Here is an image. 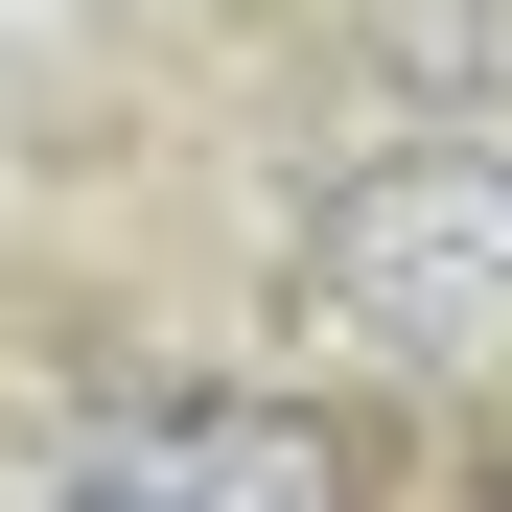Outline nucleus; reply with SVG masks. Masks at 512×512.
Instances as JSON below:
<instances>
[{
    "mask_svg": "<svg viewBox=\"0 0 512 512\" xmlns=\"http://www.w3.org/2000/svg\"><path fill=\"white\" fill-rule=\"evenodd\" d=\"M47 512H373V443L326 396H117L70 419Z\"/></svg>",
    "mask_w": 512,
    "mask_h": 512,
    "instance_id": "2",
    "label": "nucleus"
},
{
    "mask_svg": "<svg viewBox=\"0 0 512 512\" xmlns=\"http://www.w3.org/2000/svg\"><path fill=\"white\" fill-rule=\"evenodd\" d=\"M303 280H326V326H373L396 373L489 396L512 373V140H373L350 187L303 210Z\"/></svg>",
    "mask_w": 512,
    "mask_h": 512,
    "instance_id": "1",
    "label": "nucleus"
},
{
    "mask_svg": "<svg viewBox=\"0 0 512 512\" xmlns=\"http://www.w3.org/2000/svg\"><path fill=\"white\" fill-rule=\"evenodd\" d=\"M373 47L419 70V94H466V70H512V0H373Z\"/></svg>",
    "mask_w": 512,
    "mask_h": 512,
    "instance_id": "3",
    "label": "nucleus"
}]
</instances>
